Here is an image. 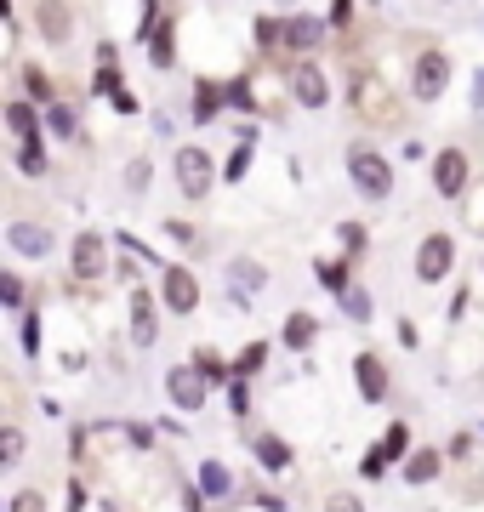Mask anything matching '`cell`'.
Returning a JSON list of instances; mask_svg holds the SVG:
<instances>
[{
    "label": "cell",
    "mask_w": 484,
    "mask_h": 512,
    "mask_svg": "<svg viewBox=\"0 0 484 512\" xmlns=\"http://www.w3.org/2000/svg\"><path fill=\"white\" fill-rule=\"evenodd\" d=\"M160 308L166 313H194L200 308V279L188 274V268H166V279H160Z\"/></svg>",
    "instance_id": "obj_7"
},
{
    "label": "cell",
    "mask_w": 484,
    "mask_h": 512,
    "mask_svg": "<svg viewBox=\"0 0 484 512\" xmlns=\"http://www.w3.org/2000/svg\"><path fill=\"white\" fill-rule=\"evenodd\" d=\"M223 103H228V86H217V80H200V86H194V120H217V114H223Z\"/></svg>",
    "instance_id": "obj_17"
},
{
    "label": "cell",
    "mask_w": 484,
    "mask_h": 512,
    "mask_svg": "<svg viewBox=\"0 0 484 512\" xmlns=\"http://www.w3.org/2000/svg\"><path fill=\"white\" fill-rule=\"evenodd\" d=\"M348 177H354V188L365 200H388L393 194V165L371 143H348Z\"/></svg>",
    "instance_id": "obj_1"
},
{
    "label": "cell",
    "mask_w": 484,
    "mask_h": 512,
    "mask_svg": "<svg viewBox=\"0 0 484 512\" xmlns=\"http://www.w3.org/2000/svg\"><path fill=\"white\" fill-rule=\"evenodd\" d=\"M467 148H439V160H433V194L439 200H462L467 194Z\"/></svg>",
    "instance_id": "obj_6"
},
{
    "label": "cell",
    "mask_w": 484,
    "mask_h": 512,
    "mask_svg": "<svg viewBox=\"0 0 484 512\" xmlns=\"http://www.w3.org/2000/svg\"><path fill=\"white\" fill-rule=\"evenodd\" d=\"M6 126L18 131V143L40 137V114H35V103H6Z\"/></svg>",
    "instance_id": "obj_21"
},
{
    "label": "cell",
    "mask_w": 484,
    "mask_h": 512,
    "mask_svg": "<svg viewBox=\"0 0 484 512\" xmlns=\"http://www.w3.org/2000/svg\"><path fill=\"white\" fill-rule=\"evenodd\" d=\"M205 376H200V365H171L166 370V393H171V404H183V410H200L205 404Z\"/></svg>",
    "instance_id": "obj_9"
},
{
    "label": "cell",
    "mask_w": 484,
    "mask_h": 512,
    "mask_svg": "<svg viewBox=\"0 0 484 512\" xmlns=\"http://www.w3.org/2000/svg\"><path fill=\"white\" fill-rule=\"evenodd\" d=\"M405 444H410V427H405V421H393L388 439H382V450H388V456H405Z\"/></svg>",
    "instance_id": "obj_35"
},
{
    "label": "cell",
    "mask_w": 484,
    "mask_h": 512,
    "mask_svg": "<svg viewBox=\"0 0 484 512\" xmlns=\"http://www.w3.org/2000/svg\"><path fill=\"white\" fill-rule=\"evenodd\" d=\"M171 63H177V18L154 29V69H171Z\"/></svg>",
    "instance_id": "obj_22"
},
{
    "label": "cell",
    "mask_w": 484,
    "mask_h": 512,
    "mask_svg": "<svg viewBox=\"0 0 484 512\" xmlns=\"http://www.w3.org/2000/svg\"><path fill=\"white\" fill-rule=\"evenodd\" d=\"M280 342H285V348H291V353H308V348H314V342H319V319H314V313H291V319H285V330H280Z\"/></svg>",
    "instance_id": "obj_15"
},
{
    "label": "cell",
    "mask_w": 484,
    "mask_h": 512,
    "mask_svg": "<svg viewBox=\"0 0 484 512\" xmlns=\"http://www.w3.org/2000/svg\"><path fill=\"white\" fill-rule=\"evenodd\" d=\"M35 29H40V40L63 46V40L75 35V12H69V0H40L35 6Z\"/></svg>",
    "instance_id": "obj_11"
},
{
    "label": "cell",
    "mask_w": 484,
    "mask_h": 512,
    "mask_svg": "<svg viewBox=\"0 0 484 512\" xmlns=\"http://www.w3.org/2000/svg\"><path fill=\"white\" fill-rule=\"evenodd\" d=\"M399 467H405V484H433V478L445 473V456L439 450H410Z\"/></svg>",
    "instance_id": "obj_16"
},
{
    "label": "cell",
    "mask_w": 484,
    "mask_h": 512,
    "mask_svg": "<svg viewBox=\"0 0 484 512\" xmlns=\"http://www.w3.org/2000/svg\"><path fill=\"white\" fill-rule=\"evenodd\" d=\"M23 353H29V359L40 353V313H35V308L23 313Z\"/></svg>",
    "instance_id": "obj_33"
},
{
    "label": "cell",
    "mask_w": 484,
    "mask_h": 512,
    "mask_svg": "<svg viewBox=\"0 0 484 512\" xmlns=\"http://www.w3.org/2000/svg\"><path fill=\"white\" fill-rule=\"evenodd\" d=\"M257 461H262V473H285V467H291V444L274 439V433H262V439H257Z\"/></svg>",
    "instance_id": "obj_19"
},
{
    "label": "cell",
    "mask_w": 484,
    "mask_h": 512,
    "mask_svg": "<svg viewBox=\"0 0 484 512\" xmlns=\"http://www.w3.org/2000/svg\"><path fill=\"white\" fill-rule=\"evenodd\" d=\"M336 239H342V251H348V256H359V251H365V239H371V234H365L359 222H342V228H336Z\"/></svg>",
    "instance_id": "obj_31"
},
{
    "label": "cell",
    "mask_w": 484,
    "mask_h": 512,
    "mask_svg": "<svg viewBox=\"0 0 484 512\" xmlns=\"http://www.w3.org/2000/svg\"><path fill=\"white\" fill-rule=\"evenodd\" d=\"M331 23L336 29H348V23H354V0H331Z\"/></svg>",
    "instance_id": "obj_39"
},
{
    "label": "cell",
    "mask_w": 484,
    "mask_h": 512,
    "mask_svg": "<svg viewBox=\"0 0 484 512\" xmlns=\"http://www.w3.org/2000/svg\"><path fill=\"white\" fill-rule=\"evenodd\" d=\"M6 245L18 256H29V262H46V256H52V234H46L40 222H12V228H6Z\"/></svg>",
    "instance_id": "obj_12"
},
{
    "label": "cell",
    "mask_w": 484,
    "mask_h": 512,
    "mask_svg": "<svg viewBox=\"0 0 484 512\" xmlns=\"http://www.w3.org/2000/svg\"><path fill=\"white\" fill-rule=\"evenodd\" d=\"M291 97H297L302 109H325L331 103V80H325V69H319V57H291Z\"/></svg>",
    "instance_id": "obj_4"
},
{
    "label": "cell",
    "mask_w": 484,
    "mask_h": 512,
    "mask_svg": "<svg viewBox=\"0 0 484 512\" xmlns=\"http://www.w3.org/2000/svg\"><path fill=\"white\" fill-rule=\"evenodd\" d=\"M319 279H325V291L348 296L354 285H348V262H319Z\"/></svg>",
    "instance_id": "obj_26"
},
{
    "label": "cell",
    "mask_w": 484,
    "mask_h": 512,
    "mask_svg": "<svg viewBox=\"0 0 484 512\" xmlns=\"http://www.w3.org/2000/svg\"><path fill=\"white\" fill-rule=\"evenodd\" d=\"M0 302H6V308H23V279L18 274H0Z\"/></svg>",
    "instance_id": "obj_34"
},
{
    "label": "cell",
    "mask_w": 484,
    "mask_h": 512,
    "mask_svg": "<svg viewBox=\"0 0 484 512\" xmlns=\"http://www.w3.org/2000/svg\"><path fill=\"white\" fill-rule=\"evenodd\" d=\"M342 308H348V319H371V296H365V291H348V296H342Z\"/></svg>",
    "instance_id": "obj_38"
},
{
    "label": "cell",
    "mask_w": 484,
    "mask_h": 512,
    "mask_svg": "<svg viewBox=\"0 0 484 512\" xmlns=\"http://www.w3.org/2000/svg\"><path fill=\"white\" fill-rule=\"evenodd\" d=\"M234 274H240L245 285H262V268H257V262H234Z\"/></svg>",
    "instance_id": "obj_42"
},
{
    "label": "cell",
    "mask_w": 484,
    "mask_h": 512,
    "mask_svg": "<svg viewBox=\"0 0 484 512\" xmlns=\"http://www.w3.org/2000/svg\"><path fill=\"white\" fill-rule=\"evenodd\" d=\"M325 512H365V507H359L354 495H331V501H325Z\"/></svg>",
    "instance_id": "obj_41"
},
{
    "label": "cell",
    "mask_w": 484,
    "mask_h": 512,
    "mask_svg": "<svg viewBox=\"0 0 484 512\" xmlns=\"http://www.w3.org/2000/svg\"><path fill=\"white\" fill-rule=\"evenodd\" d=\"M46 126L57 131V137H75V109H69V103H52V109H46Z\"/></svg>",
    "instance_id": "obj_27"
},
{
    "label": "cell",
    "mask_w": 484,
    "mask_h": 512,
    "mask_svg": "<svg viewBox=\"0 0 484 512\" xmlns=\"http://www.w3.org/2000/svg\"><path fill=\"white\" fill-rule=\"evenodd\" d=\"M257 46L262 52H280L285 46V18H257Z\"/></svg>",
    "instance_id": "obj_25"
},
{
    "label": "cell",
    "mask_w": 484,
    "mask_h": 512,
    "mask_svg": "<svg viewBox=\"0 0 484 512\" xmlns=\"http://www.w3.org/2000/svg\"><path fill=\"white\" fill-rule=\"evenodd\" d=\"M149 177H154V165L137 154V160L126 165V188H131V194H143V188H149Z\"/></svg>",
    "instance_id": "obj_30"
},
{
    "label": "cell",
    "mask_w": 484,
    "mask_h": 512,
    "mask_svg": "<svg viewBox=\"0 0 484 512\" xmlns=\"http://www.w3.org/2000/svg\"><path fill=\"white\" fill-rule=\"evenodd\" d=\"M114 109H120V114H137V97H131L126 86H120V92H114Z\"/></svg>",
    "instance_id": "obj_43"
},
{
    "label": "cell",
    "mask_w": 484,
    "mask_h": 512,
    "mask_svg": "<svg viewBox=\"0 0 484 512\" xmlns=\"http://www.w3.org/2000/svg\"><path fill=\"white\" fill-rule=\"evenodd\" d=\"M23 86H29V103H40V109H52V103H57V86L46 80L40 63H23Z\"/></svg>",
    "instance_id": "obj_20"
},
{
    "label": "cell",
    "mask_w": 484,
    "mask_h": 512,
    "mask_svg": "<svg viewBox=\"0 0 484 512\" xmlns=\"http://www.w3.org/2000/svg\"><path fill=\"white\" fill-rule=\"evenodd\" d=\"M103 268H109V239L86 228V234L75 239V279H80V285H97Z\"/></svg>",
    "instance_id": "obj_8"
},
{
    "label": "cell",
    "mask_w": 484,
    "mask_h": 512,
    "mask_svg": "<svg viewBox=\"0 0 484 512\" xmlns=\"http://www.w3.org/2000/svg\"><path fill=\"white\" fill-rule=\"evenodd\" d=\"M445 86H450V57L439 52V46L410 57V97H416V103H439Z\"/></svg>",
    "instance_id": "obj_2"
},
{
    "label": "cell",
    "mask_w": 484,
    "mask_h": 512,
    "mask_svg": "<svg viewBox=\"0 0 484 512\" xmlns=\"http://www.w3.org/2000/svg\"><path fill=\"white\" fill-rule=\"evenodd\" d=\"M245 165H251V143L234 148V160L223 165V177H228V183H240V177H245Z\"/></svg>",
    "instance_id": "obj_36"
},
{
    "label": "cell",
    "mask_w": 484,
    "mask_h": 512,
    "mask_svg": "<svg viewBox=\"0 0 484 512\" xmlns=\"http://www.w3.org/2000/svg\"><path fill=\"white\" fill-rule=\"evenodd\" d=\"M354 387H359V399L365 404H382L388 399V365L376 359V353H354Z\"/></svg>",
    "instance_id": "obj_10"
},
{
    "label": "cell",
    "mask_w": 484,
    "mask_h": 512,
    "mask_svg": "<svg viewBox=\"0 0 484 512\" xmlns=\"http://www.w3.org/2000/svg\"><path fill=\"white\" fill-rule=\"evenodd\" d=\"M200 490L211 495V501H228V495H234V473H228L223 461H200Z\"/></svg>",
    "instance_id": "obj_18"
},
{
    "label": "cell",
    "mask_w": 484,
    "mask_h": 512,
    "mask_svg": "<svg viewBox=\"0 0 484 512\" xmlns=\"http://www.w3.org/2000/svg\"><path fill=\"white\" fill-rule=\"evenodd\" d=\"M319 40H325V23H319V18H308V12L285 18V52H291V57H308Z\"/></svg>",
    "instance_id": "obj_13"
},
{
    "label": "cell",
    "mask_w": 484,
    "mask_h": 512,
    "mask_svg": "<svg viewBox=\"0 0 484 512\" xmlns=\"http://www.w3.org/2000/svg\"><path fill=\"white\" fill-rule=\"evenodd\" d=\"M388 450H382V444H376V450H365V461H359V473H365V478H382V473H388Z\"/></svg>",
    "instance_id": "obj_32"
},
{
    "label": "cell",
    "mask_w": 484,
    "mask_h": 512,
    "mask_svg": "<svg viewBox=\"0 0 484 512\" xmlns=\"http://www.w3.org/2000/svg\"><path fill=\"white\" fill-rule=\"evenodd\" d=\"M171 171H177V188H183L188 200H211V183H217V165H211V154H205L200 143H183V148H177V160H171Z\"/></svg>",
    "instance_id": "obj_3"
},
{
    "label": "cell",
    "mask_w": 484,
    "mask_h": 512,
    "mask_svg": "<svg viewBox=\"0 0 484 512\" xmlns=\"http://www.w3.org/2000/svg\"><path fill=\"white\" fill-rule=\"evenodd\" d=\"M262 359H268V342H251V348L234 359V382H245V376H257L262 370Z\"/></svg>",
    "instance_id": "obj_24"
},
{
    "label": "cell",
    "mask_w": 484,
    "mask_h": 512,
    "mask_svg": "<svg viewBox=\"0 0 484 512\" xmlns=\"http://www.w3.org/2000/svg\"><path fill=\"white\" fill-rule=\"evenodd\" d=\"M154 336H160V330H154V296L131 291V342H137V348H154Z\"/></svg>",
    "instance_id": "obj_14"
},
{
    "label": "cell",
    "mask_w": 484,
    "mask_h": 512,
    "mask_svg": "<svg viewBox=\"0 0 484 512\" xmlns=\"http://www.w3.org/2000/svg\"><path fill=\"white\" fill-rule=\"evenodd\" d=\"M228 109H262L257 97H251V80H245V74H234V80H228Z\"/></svg>",
    "instance_id": "obj_28"
},
{
    "label": "cell",
    "mask_w": 484,
    "mask_h": 512,
    "mask_svg": "<svg viewBox=\"0 0 484 512\" xmlns=\"http://www.w3.org/2000/svg\"><path fill=\"white\" fill-rule=\"evenodd\" d=\"M46 137H29V143H18V171L23 177H40V171H46Z\"/></svg>",
    "instance_id": "obj_23"
},
{
    "label": "cell",
    "mask_w": 484,
    "mask_h": 512,
    "mask_svg": "<svg viewBox=\"0 0 484 512\" xmlns=\"http://www.w3.org/2000/svg\"><path fill=\"white\" fill-rule=\"evenodd\" d=\"M450 268H456V234L433 228V234L422 239V251H416V279H422V285H439Z\"/></svg>",
    "instance_id": "obj_5"
},
{
    "label": "cell",
    "mask_w": 484,
    "mask_h": 512,
    "mask_svg": "<svg viewBox=\"0 0 484 512\" xmlns=\"http://www.w3.org/2000/svg\"><path fill=\"white\" fill-rule=\"evenodd\" d=\"M166 239H177V245H194V228H188V222H166Z\"/></svg>",
    "instance_id": "obj_40"
},
{
    "label": "cell",
    "mask_w": 484,
    "mask_h": 512,
    "mask_svg": "<svg viewBox=\"0 0 484 512\" xmlns=\"http://www.w3.org/2000/svg\"><path fill=\"white\" fill-rule=\"evenodd\" d=\"M18 461H23V433L6 427V433H0V467H18Z\"/></svg>",
    "instance_id": "obj_29"
},
{
    "label": "cell",
    "mask_w": 484,
    "mask_h": 512,
    "mask_svg": "<svg viewBox=\"0 0 484 512\" xmlns=\"http://www.w3.org/2000/svg\"><path fill=\"white\" fill-rule=\"evenodd\" d=\"M12 512H46V495H40V490H18V495H12Z\"/></svg>",
    "instance_id": "obj_37"
}]
</instances>
